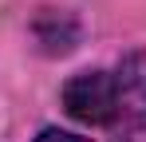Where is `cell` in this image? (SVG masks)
<instances>
[{
	"mask_svg": "<svg viewBox=\"0 0 146 142\" xmlns=\"http://www.w3.org/2000/svg\"><path fill=\"white\" fill-rule=\"evenodd\" d=\"M111 142H146V51H130L115 67Z\"/></svg>",
	"mask_w": 146,
	"mask_h": 142,
	"instance_id": "cell-1",
	"label": "cell"
},
{
	"mask_svg": "<svg viewBox=\"0 0 146 142\" xmlns=\"http://www.w3.org/2000/svg\"><path fill=\"white\" fill-rule=\"evenodd\" d=\"M67 115L87 126H111L115 118V71H79L63 87Z\"/></svg>",
	"mask_w": 146,
	"mask_h": 142,
	"instance_id": "cell-2",
	"label": "cell"
},
{
	"mask_svg": "<svg viewBox=\"0 0 146 142\" xmlns=\"http://www.w3.org/2000/svg\"><path fill=\"white\" fill-rule=\"evenodd\" d=\"M36 142H87V138L67 134V130H59V126H48V130H40V138H36Z\"/></svg>",
	"mask_w": 146,
	"mask_h": 142,
	"instance_id": "cell-3",
	"label": "cell"
}]
</instances>
